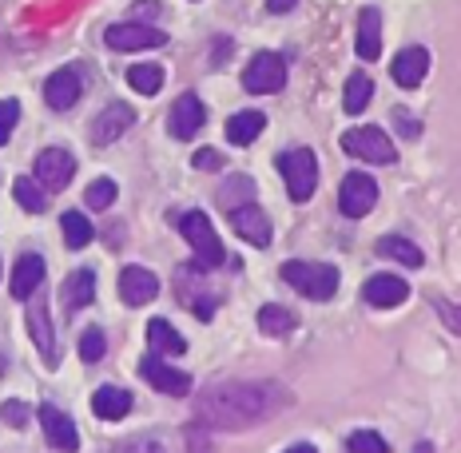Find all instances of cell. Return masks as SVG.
<instances>
[{
	"label": "cell",
	"mask_w": 461,
	"mask_h": 453,
	"mask_svg": "<svg viewBox=\"0 0 461 453\" xmlns=\"http://www.w3.org/2000/svg\"><path fill=\"white\" fill-rule=\"evenodd\" d=\"M44 283V258L41 255H21L13 267V298H32Z\"/></svg>",
	"instance_id": "cb8c5ba5"
},
{
	"label": "cell",
	"mask_w": 461,
	"mask_h": 453,
	"mask_svg": "<svg viewBox=\"0 0 461 453\" xmlns=\"http://www.w3.org/2000/svg\"><path fill=\"white\" fill-rule=\"evenodd\" d=\"M362 298H366L370 306H378V311H390V306L406 303L410 286H406V278H398V275H374V278H366V286H362Z\"/></svg>",
	"instance_id": "d6986e66"
},
{
	"label": "cell",
	"mask_w": 461,
	"mask_h": 453,
	"mask_svg": "<svg viewBox=\"0 0 461 453\" xmlns=\"http://www.w3.org/2000/svg\"><path fill=\"white\" fill-rule=\"evenodd\" d=\"M60 231H64V243H68L72 250H84L92 243V235H95L92 223L80 215V211H64V215H60Z\"/></svg>",
	"instance_id": "1f68e13d"
},
{
	"label": "cell",
	"mask_w": 461,
	"mask_h": 453,
	"mask_svg": "<svg viewBox=\"0 0 461 453\" xmlns=\"http://www.w3.org/2000/svg\"><path fill=\"white\" fill-rule=\"evenodd\" d=\"M374 204H378V183H374L366 171H350L339 187V207L346 219H362L370 215Z\"/></svg>",
	"instance_id": "52a82bcc"
},
{
	"label": "cell",
	"mask_w": 461,
	"mask_h": 453,
	"mask_svg": "<svg viewBox=\"0 0 461 453\" xmlns=\"http://www.w3.org/2000/svg\"><path fill=\"white\" fill-rule=\"evenodd\" d=\"M346 449H350V453H390L386 438H382L378 430H358V433H350Z\"/></svg>",
	"instance_id": "e575fe53"
},
{
	"label": "cell",
	"mask_w": 461,
	"mask_h": 453,
	"mask_svg": "<svg viewBox=\"0 0 461 453\" xmlns=\"http://www.w3.org/2000/svg\"><path fill=\"white\" fill-rule=\"evenodd\" d=\"M263 128H267V115L263 112H235L227 120V140L235 143V148H247V143H255L258 136H263Z\"/></svg>",
	"instance_id": "d4e9b609"
},
{
	"label": "cell",
	"mask_w": 461,
	"mask_h": 453,
	"mask_svg": "<svg viewBox=\"0 0 461 453\" xmlns=\"http://www.w3.org/2000/svg\"><path fill=\"white\" fill-rule=\"evenodd\" d=\"M299 5V0H267V8H271L275 16H283V13H291V8Z\"/></svg>",
	"instance_id": "7bdbcfd3"
},
{
	"label": "cell",
	"mask_w": 461,
	"mask_h": 453,
	"mask_svg": "<svg viewBox=\"0 0 461 453\" xmlns=\"http://www.w3.org/2000/svg\"><path fill=\"white\" fill-rule=\"evenodd\" d=\"M16 120H21V104H16V100H0V148H5L8 136L16 131Z\"/></svg>",
	"instance_id": "8d00e7d4"
},
{
	"label": "cell",
	"mask_w": 461,
	"mask_h": 453,
	"mask_svg": "<svg viewBox=\"0 0 461 453\" xmlns=\"http://www.w3.org/2000/svg\"><path fill=\"white\" fill-rule=\"evenodd\" d=\"M215 199H219V207L227 211H235V207H243V204H255V179L251 176H230L223 187L215 191Z\"/></svg>",
	"instance_id": "83f0119b"
},
{
	"label": "cell",
	"mask_w": 461,
	"mask_h": 453,
	"mask_svg": "<svg viewBox=\"0 0 461 453\" xmlns=\"http://www.w3.org/2000/svg\"><path fill=\"white\" fill-rule=\"evenodd\" d=\"M112 453H167V449H163L156 438H136V441H128V446H120Z\"/></svg>",
	"instance_id": "ab89813d"
},
{
	"label": "cell",
	"mask_w": 461,
	"mask_h": 453,
	"mask_svg": "<svg viewBox=\"0 0 461 453\" xmlns=\"http://www.w3.org/2000/svg\"><path fill=\"white\" fill-rule=\"evenodd\" d=\"M354 41H358V56H362V60H378V56H382V13H378V8H362V13H358Z\"/></svg>",
	"instance_id": "7402d4cb"
},
{
	"label": "cell",
	"mask_w": 461,
	"mask_h": 453,
	"mask_svg": "<svg viewBox=\"0 0 461 453\" xmlns=\"http://www.w3.org/2000/svg\"><path fill=\"white\" fill-rule=\"evenodd\" d=\"M104 41H108V48H115V52H143V48L167 44V32L136 21V24H112L108 32H104Z\"/></svg>",
	"instance_id": "8fae6325"
},
{
	"label": "cell",
	"mask_w": 461,
	"mask_h": 453,
	"mask_svg": "<svg viewBox=\"0 0 461 453\" xmlns=\"http://www.w3.org/2000/svg\"><path fill=\"white\" fill-rule=\"evenodd\" d=\"M393 120H398V131H402V136H406V140H414L418 136V120H414V115H410L406 108H393Z\"/></svg>",
	"instance_id": "60d3db41"
},
{
	"label": "cell",
	"mask_w": 461,
	"mask_h": 453,
	"mask_svg": "<svg viewBox=\"0 0 461 453\" xmlns=\"http://www.w3.org/2000/svg\"><path fill=\"white\" fill-rule=\"evenodd\" d=\"M370 95H374V80L366 72H354L350 80H346V92H342V108L350 115L366 112L370 108Z\"/></svg>",
	"instance_id": "f546056e"
},
{
	"label": "cell",
	"mask_w": 461,
	"mask_h": 453,
	"mask_svg": "<svg viewBox=\"0 0 461 453\" xmlns=\"http://www.w3.org/2000/svg\"><path fill=\"white\" fill-rule=\"evenodd\" d=\"M378 255H382V258H393V263H402V267H421V263H426V258H421V247L410 243L406 235H386V239H378Z\"/></svg>",
	"instance_id": "f1b7e54d"
},
{
	"label": "cell",
	"mask_w": 461,
	"mask_h": 453,
	"mask_svg": "<svg viewBox=\"0 0 461 453\" xmlns=\"http://www.w3.org/2000/svg\"><path fill=\"white\" fill-rule=\"evenodd\" d=\"M179 235L187 239V247L195 250V267L199 271H219V267H227V250L219 243L215 227H211V219L203 211H187V215H179Z\"/></svg>",
	"instance_id": "7a4b0ae2"
},
{
	"label": "cell",
	"mask_w": 461,
	"mask_h": 453,
	"mask_svg": "<svg viewBox=\"0 0 461 453\" xmlns=\"http://www.w3.org/2000/svg\"><path fill=\"white\" fill-rule=\"evenodd\" d=\"M191 163H195L199 171H219V168H223V156H219L215 148H199V151H195V159H191Z\"/></svg>",
	"instance_id": "f35d334b"
},
{
	"label": "cell",
	"mask_w": 461,
	"mask_h": 453,
	"mask_svg": "<svg viewBox=\"0 0 461 453\" xmlns=\"http://www.w3.org/2000/svg\"><path fill=\"white\" fill-rule=\"evenodd\" d=\"M32 171H36L32 179L41 183L44 191H64L76 176V159H72V151H64V148H44L41 156H36Z\"/></svg>",
	"instance_id": "9c48e42d"
},
{
	"label": "cell",
	"mask_w": 461,
	"mask_h": 453,
	"mask_svg": "<svg viewBox=\"0 0 461 453\" xmlns=\"http://www.w3.org/2000/svg\"><path fill=\"white\" fill-rule=\"evenodd\" d=\"M148 346H151V354H171V358H179L187 350V342L179 339V331L167 318H151L148 322Z\"/></svg>",
	"instance_id": "484cf974"
},
{
	"label": "cell",
	"mask_w": 461,
	"mask_h": 453,
	"mask_svg": "<svg viewBox=\"0 0 461 453\" xmlns=\"http://www.w3.org/2000/svg\"><path fill=\"white\" fill-rule=\"evenodd\" d=\"M104 346H108V342H104V331H100V326H88V331L80 334V358L84 362H100L104 358Z\"/></svg>",
	"instance_id": "d590c367"
},
{
	"label": "cell",
	"mask_w": 461,
	"mask_h": 453,
	"mask_svg": "<svg viewBox=\"0 0 461 453\" xmlns=\"http://www.w3.org/2000/svg\"><path fill=\"white\" fill-rule=\"evenodd\" d=\"M230 227H235V235H243L251 247H271V223H267L263 207L255 204H243L230 211Z\"/></svg>",
	"instance_id": "ffe728a7"
},
{
	"label": "cell",
	"mask_w": 461,
	"mask_h": 453,
	"mask_svg": "<svg viewBox=\"0 0 461 453\" xmlns=\"http://www.w3.org/2000/svg\"><path fill=\"white\" fill-rule=\"evenodd\" d=\"M5 421H13L16 430H24L28 426V406H21V402H8V406H5Z\"/></svg>",
	"instance_id": "b9f144b4"
},
{
	"label": "cell",
	"mask_w": 461,
	"mask_h": 453,
	"mask_svg": "<svg viewBox=\"0 0 461 453\" xmlns=\"http://www.w3.org/2000/svg\"><path fill=\"white\" fill-rule=\"evenodd\" d=\"M342 151L354 159H366V163H393L398 159V151H393V143L382 128H350L342 136Z\"/></svg>",
	"instance_id": "8992f818"
},
{
	"label": "cell",
	"mask_w": 461,
	"mask_h": 453,
	"mask_svg": "<svg viewBox=\"0 0 461 453\" xmlns=\"http://www.w3.org/2000/svg\"><path fill=\"white\" fill-rule=\"evenodd\" d=\"M414 453H434V446H429V441H421V446H414Z\"/></svg>",
	"instance_id": "f6af8a7d"
},
{
	"label": "cell",
	"mask_w": 461,
	"mask_h": 453,
	"mask_svg": "<svg viewBox=\"0 0 461 453\" xmlns=\"http://www.w3.org/2000/svg\"><path fill=\"white\" fill-rule=\"evenodd\" d=\"M258 331L267 334V339H286V334L294 331V326H299V318H294L291 311H286V306H278V303H267L263 311H258Z\"/></svg>",
	"instance_id": "4316f807"
},
{
	"label": "cell",
	"mask_w": 461,
	"mask_h": 453,
	"mask_svg": "<svg viewBox=\"0 0 461 453\" xmlns=\"http://www.w3.org/2000/svg\"><path fill=\"white\" fill-rule=\"evenodd\" d=\"M286 453H319V449H314V446H306V441H303V446H291Z\"/></svg>",
	"instance_id": "ee69618b"
},
{
	"label": "cell",
	"mask_w": 461,
	"mask_h": 453,
	"mask_svg": "<svg viewBox=\"0 0 461 453\" xmlns=\"http://www.w3.org/2000/svg\"><path fill=\"white\" fill-rule=\"evenodd\" d=\"M243 88L251 95H275L286 88V60L275 52H258L243 68Z\"/></svg>",
	"instance_id": "5b68a950"
},
{
	"label": "cell",
	"mask_w": 461,
	"mask_h": 453,
	"mask_svg": "<svg viewBox=\"0 0 461 453\" xmlns=\"http://www.w3.org/2000/svg\"><path fill=\"white\" fill-rule=\"evenodd\" d=\"M278 171L286 179V191H291L294 204H306L319 187V159H314L311 148H294V151H283L278 156Z\"/></svg>",
	"instance_id": "277c9868"
},
{
	"label": "cell",
	"mask_w": 461,
	"mask_h": 453,
	"mask_svg": "<svg viewBox=\"0 0 461 453\" xmlns=\"http://www.w3.org/2000/svg\"><path fill=\"white\" fill-rule=\"evenodd\" d=\"M434 311H438V318L449 326V331L461 334V306H449L446 298H434Z\"/></svg>",
	"instance_id": "74e56055"
},
{
	"label": "cell",
	"mask_w": 461,
	"mask_h": 453,
	"mask_svg": "<svg viewBox=\"0 0 461 453\" xmlns=\"http://www.w3.org/2000/svg\"><path fill=\"white\" fill-rule=\"evenodd\" d=\"M140 374H143V382L159 394H171V398H187L191 394V374L171 370L167 362H159V354H148V358L140 362Z\"/></svg>",
	"instance_id": "4fadbf2b"
},
{
	"label": "cell",
	"mask_w": 461,
	"mask_h": 453,
	"mask_svg": "<svg viewBox=\"0 0 461 453\" xmlns=\"http://www.w3.org/2000/svg\"><path fill=\"white\" fill-rule=\"evenodd\" d=\"M131 123H136V112L128 108V104H108V108H104L100 115H95L92 120V143L95 148H108V143H115L123 136V131L131 128Z\"/></svg>",
	"instance_id": "2e32d148"
},
{
	"label": "cell",
	"mask_w": 461,
	"mask_h": 453,
	"mask_svg": "<svg viewBox=\"0 0 461 453\" xmlns=\"http://www.w3.org/2000/svg\"><path fill=\"white\" fill-rule=\"evenodd\" d=\"M128 84L140 95H156L163 88V68L159 64H136V68H128Z\"/></svg>",
	"instance_id": "d6a6232c"
},
{
	"label": "cell",
	"mask_w": 461,
	"mask_h": 453,
	"mask_svg": "<svg viewBox=\"0 0 461 453\" xmlns=\"http://www.w3.org/2000/svg\"><path fill=\"white\" fill-rule=\"evenodd\" d=\"M207 123V108L195 92H184L176 104H171V115H167V131L176 140H195L199 128Z\"/></svg>",
	"instance_id": "7c38bea8"
},
{
	"label": "cell",
	"mask_w": 461,
	"mask_h": 453,
	"mask_svg": "<svg viewBox=\"0 0 461 453\" xmlns=\"http://www.w3.org/2000/svg\"><path fill=\"white\" fill-rule=\"evenodd\" d=\"M36 418H41V430H44V438H48V446H52V449H60V453H76V449H80L76 421L64 410H56V406H48V402H44V406L36 410Z\"/></svg>",
	"instance_id": "9a60e30c"
},
{
	"label": "cell",
	"mask_w": 461,
	"mask_h": 453,
	"mask_svg": "<svg viewBox=\"0 0 461 453\" xmlns=\"http://www.w3.org/2000/svg\"><path fill=\"white\" fill-rule=\"evenodd\" d=\"M115 195H120V187H115V179H92L88 191H84V204H88L92 211H108L115 204Z\"/></svg>",
	"instance_id": "836d02e7"
},
{
	"label": "cell",
	"mask_w": 461,
	"mask_h": 453,
	"mask_svg": "<svg viewBox=\"0 0 461 453\" xmlns=\"http://www.w3.org/2000/svg\"><path fill=\"white\" fill-rule=\"evenodd\" d=\"M92 413L104 421H123L131 413V394L120 390V385H100L92 394Z\"/></svg>",
	"instance_id": "603a6c76"
},
{
	"label": "cell",
	"mask_w": 461,
	"mask_h": 453,
	"mask_svg": "<svg viewBox=\"0 0 461 453\" xmlns=\"http://www.w3.org/2000/svg\"><path fill=\"white\" fill-rule=\"evenodd\" d=\"M283 406L286 394L275 382H219L199 394L195 418L215 430H251Z\"/></svg>",
	"instance_id": "6da1fadb"
},
{
	"label": "cell",
	"mask_w": 461,
	"mask_h": 453,
	"mask_svg": "<svg viewBox=\"0 0 461 453\" xmlns=\"http://www.w3.org/2000/svg\"><path fill=\"white\" fill-rule=\"evenodd\" d=\"M28 331H32V342L36 350H41V358L48 370H56L60 366V346H56V334H52V318H48V303L44 294L41 298H28Z\"/></svg>",
	"instance_id": "30bf717a"
},
{
	"label": "cell",
	"mask_w": 461,
	"mask_h": 453,
	"mask_svg": "<svg viewBox=\"0 0 461 453\" xmlns=\"http://www.w3.org/2000/svg\"><path fill=\"white\" fill-rule=\"evenodd\" d=\"M120 298L128 306H148L151 298H159V278L148 267H123L120 271Z\"/></svg>",
	"instance_id": "ac0fdd59"
},
{
	"label": "cell",
	"mask_w": 461,
	"mask_h": 453,
	"mask_svg": "<svg viewBox=\"0 0 461 453\" xmlns=\"http://www.w3.org/2000/svg\"><path fill=\"white\" fill-rule=\"evenodd\" d=\"M207 271H199L195 263H187V267H179V275H176V294H179V303L187 306L191 314H199V318H211L215 314V303H219V294L215 291H203V278Z\"/></svg>",
	"instance_id": "ba28073f"
},
{
	"label": "cell",
	"mask_w": 461,
	"mask_h": 453,
	"mask_svg": "<svg viewBox=\"0 0 461 453\" xmlns=\"http://www.w3.org/2000/svg\"><path fill=\"white\" fill-rule=\"evenodd\" d=\"M426 72H429V52L418 44L402 48V52L390 60V76L398 88H418V84L426 80Z\"/></svg>",
	"instance_id": "e0dca14e"
},
{
	"label": "cell",
	"mask_w": 461,
	"mask_h": 453,
	"mask_svg": "<svg viewBox=\"0 0 461 453\" xmlns=\"http://www.w3.org/2000/svg\"><path fill=\"white\" fill-rule=\"evenodd\" d=\"M60 298H64V311L76 314L84 311V306L95 298V271L92 267H80V271H72L68 278L60 283Z\"/></svg>",
	"instance_id": "44dd1931"
},
{
	"label": "cell",
	"mask_w": 461,
	"mask_h": 453,
	"mask_svg": "<svg viewBox=\"0 0 461 453\" xmlns=\"http://www.w3.org/2000/svg\"><path fill=\"white\" fill-rule=\"evenodd\" d=\"M283 283H291L294 291L314 298V303H326V298H334V291H339V267L291 258V263H283Z\"/></svg>",
	"instance_id": "3957f363"
},
{
	"label": "cell",
	"mask_w": 461,
	"mask_h": 453,
	"mask_svg": "<svg viewBox=\"0 0 461 453\" xmlns=\"http://www.w3.org/2000/svg\"><path fill=\"white\" fill-rule=\"evenodd\" d=\"M13 195H16V204H21V207L28 211V215H41V211L48 207V191H44L32 176L13 179Z\"/></svg>",
	"instance_id": "4dcf8cb0"
},
{
	"label": "cell",
	"mask_w": 461,
	"mask_h": 453,
	"mask_svg": "<svg viewBox=\"0 0 461 453\" xmlns=\"http://www.w3.org/2000/svg\"><path fill=\"white\" fill-rule=\"evenodd\" d=\"M80 95H84V76L76 72V68H56L44 80V104L52 112L76 108V104H80Z\"/></svg>",
	"instance_id": "5bb4252c"
}]
</instances>
